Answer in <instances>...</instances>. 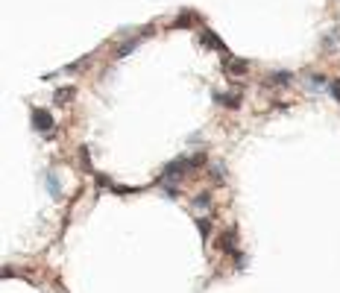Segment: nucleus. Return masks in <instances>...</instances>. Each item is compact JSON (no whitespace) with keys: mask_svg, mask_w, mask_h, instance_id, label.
Here are the masks:
<instances>
[{"mask_svg":"<svg viewBox=\"0 0 340 293\" xmlns=\"http://www.w3.org/2000/svg\"><path fill=\"white\" fill-rule=\"evenodd\" d=\"M32 129L35 132H53V114L47 109H32Z\"/></svg>","mask_w":340,"mask_h":293,"instance_id":"obj_1","label":"nucleus"},{"mask_svg":"<svg viewBox=\"0 0 340 293\" xmlns=\"http://www.w3.org/2000/svg\"><path fill=\"white\" fill-rule=\"evenodd\" d=\"M203 44H208V47H214V50H220V53H226V44L211 32V29H203Z\"/></svg>","mask_w":340,"mask_h":293,"instance_id":"obj_2","label":"nucleus"},{"mask_svg":"<svg viewBox=\"0 0 340 293\" xmlns=\"http://www.w3.org/2000/svg\"><path fill=\"white\" fill-rule=\"evenodd\" d=\"M223 65H226L229 73H247V70H249V65H247L244 59H226Z\"/></svg>","mask_w":340,"mask_h":293,"instance_id":"obj_3","label":"nucleus"},{"mask_svg":"<svg viewBox=\"0 0 340 293\" xmlns=\"http://www.w3.org/2000/svg\"><path fill=\"white\" fill-rule=\"evenodd\" d=\"M138 44H141V38H132V41H126V44H120V47L114 50V59H123V56H129V53H132Z\"/></svg>","mask_w":340,"mask_h":293,"instance_id":"obj_4","label":"nucleus"},{"mask_svg":"<svg viewBox=\"0 0 340 293\" xmlns=\"http://www.w3.org/2000/svg\"><path fill=\"white\" fill-rule=\"evenodd\" d=\"M267 82H270V85H288V82H291V73H288V70H276V73H270Z\"/></svg>","mask_w":340,"mask_h":293,"instance_id":"obj_5","label":"nucleus"},{"mask_svg":"<svg viewBox=\"0 0 340 293\" xmlns=\"http://www.w3.org/2000/svg\"><path fill=\"white\" fill-rule=\"evenodd\" d=\"M70 97H73V88H70V85H65V88H59V91L53 94V100H56L59 106H65V103H68Z\"/></svg>","mask_w":340,"mask_h":293,"instance_id":"obj_6","label":"nucleus"},{"mask_svg":"<svg viewBox=\"0 0 340 293\" xmlns=\"http://www.w3.org/2000/svg\"><path fill=\"white\" fill-rule=\"evenodd\" d=\"M217 100H220L226 109H238V106H241V97H238V94H217Z\"/></svg>","mask_w":340,"mask_h":293,"instance_id":"obj_7","label":"nucleus"},{"mask_svg":"<svg viewBox=\"0 0 340 293\" xmlns=\"http://www.w3.org/2000/svg\"><path fill=\"white\" fill-rule=\"evenodd\" d=\"M47 185H50V194H53V197L62 194V185H59V176H56V173H47Z\"/></svg>","mask_w":340,"mask_h":293,"instance_id":"obj_8","label":"nucleus"},{"mask_svg":"<svg viewBox=\"0 0 340 293\" xmlns=\"http://www.w3.org/2000/svg\"><path fill=\"white\" fill-rule=\"evenodd\" d=\"M311 85H314V88H329L326 76H320V73H314V76H311Z\"/></svg>","mask_w":340,"mask_h":293,"instance_id":"obj_9","label":"nucleus"},{"mask_svg":"<svg viewBox=\"0 0 340 293\" xmlns=\"http://www.w3.org/2000/svg\"><path fill=\"white\" fill-rule=\"evenodd\" d=\"M79 158H82L85 170H91V173H94V167H91V161H88V147H82V150H79Z\"/></svg>","mask_w":340,"mask_h":293,"instance_id":"obj_10","label":"nucleus"},{"mask_svg":"<svg viewBox=\"0 0 340 293\" xmlns=\"http://www.w3.org/2000/svg\"><path fill=\"white\" fill-rule=\"evenodd\" d=\"M329 91H332V97L340 103V79H335V82H329Z\"/></svg>","mask_w":340,"mask_h":293,"instance_id":"obj_11","label":"nucleus"},{"mask_svg":"<svg viewBox=\"0 0 340 293\" xmlns=\"http://www.w3.org/2000/svg\"><path fill=\"white\" fill-rule=\"evenodd\" d=\"M194 205H200V208H205V205H208V194H200V197L194 200Z\"/></svg>","mask_w":340,"mask_h":293,"instance_id":"obj_12","label":"nucleus"}]
</instances>
